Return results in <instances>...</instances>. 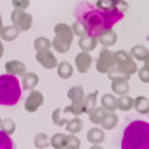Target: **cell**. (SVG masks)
<instances>
[{
	"label": "cell",
	"mask_w": 149,
	"mask_h": 149,
	"mask_svg": "<svg viewBox=\"0 0 149 149\" xmlns=\"http://www.w3.org/2000/svg\"><path fill=\"white\" fill-rule=\"evenodd\" d=\"M74 17L86 27L88 35L97 37L106 30H111L124 17L120 11H106L87 1L78 3L74 8Z\"/></svg>",
	"instance_id": "1"
},
{
	"label": "cell",
	"mask_w": 149,
	"mask_h": 149,
	"mask_svg": "<svg viewBox=\"0 0 149 149\" xmlns=\"http://www.w3.org/2000/svg\"><path fill=\"white\" fill-rule=\"evenodd\" d=\"M122 149H148L149 124L146 120H133L125 127L122 138Z\"/></svg>",
	"instance_id": "2"
},
{
	"label": "cell",
	"mask_w": 149,
	"mask_h": 149,
	"mask_svg": "<svg viewBox=\"0 0 149 149\" xmlns=\"http://www.w3.org/2000/svg\"><path fill=\"white\" fill-rule=\"evenodd\" d=\"M22 90L17 77L14 74H1L0 76V106L13 107L19 103Z\"/></svg>",
	"instance_id": "3"
},
{
	"label": "cell",
	"mask_w": 149,
	"mask_h": 149,
	"mask_svg": "<svg viewBox=\"0 0 149 149\" xmlns=\"http://www.w3.org/2000/svg\"><path fill=\"white\" fill-rule=\"evenodd\" d=\"M54 31H55V39L51 42V46L58 54L68 52L74 36L71 26L65 24V22H60V24H57L54 27Z\"/></svg>",
	"instance_id": "4"
},
{
	"label": "cell",
	"mask_w": 149,
	"mask_h": 149,
	"mask_svg": "<svg viewBox=\"0 0 149 149\" xmlns=\"http://www.w3.org/2000/svg\"><path fill=\"white\" fill-rule=\"evenodd\" d=\"M67 97L72 101V104L63 109L65 113H72L73 116H81L83 113V100H85V92L82 86H73L67 91Z\"/></svg>",
	"instance_id": "5"
},
{
	"label": "cell",
	"mask_w": 149,
	"mask_h": 149,
	"mask_svg": "<svg viewBox=\"0 0 149 149\" xmlns=\"http://www.w3.org/2000/svg\"><path fill=\"white\" fill-rule=\"evenodd\" d=\"M113 56H114L116 65H117L118 68H120L122 71L127 72L129 74H133L138 71L137 65L133 61L132 56H130L128 52H125L124 50L116 51V52H113Z\"/></svg>",
	"instance_id": "6"
},
{
	"label": "cell",
	"mask_w": 149,
	"mask_h": 149,
	"mask_svg": "<svg viewBox=\"0 0 149 149\" xmlns=\"http://www.w3.org/2000/svg\"><path fill=\"white\" fill-rule=\"evenodd\" d=\"M11 21L13 25L17 27L19 31H27L32 26V15L27 14L25 10L14 9L11 13Z\"/></svg>",
	"instance_id": "7"
},
{
	"label": "cell",
	"mask_w": 149,
	"mask_h": 149,
	"mask_svg": "<svg viewBox=\"0 0 149 149\" xmlns=\"http://www.w3.org/2000/svg\"><path fill=\"white\" fill-rule=\"evenodd\" d=\"M116 65L113 52H111L108 49L101 50L100 56L96 61V70L100 73H107L109 70Z\"/></svg>",
	"instance_id": "8"
},
{
	"label": "cell",
	"mask_w": 149,
	"mask_h": 149,
	"mask_svg": "<svg viewBox=\"0 0 149 149\" xmlns=\"http://www.w3.org/2000/svg\"><path fill=\"white\" fill-rule=\"evenodd\" d=\"M96 8L106 11L124 13L128 9V3H125L124 0H97Z\"/></svg>",
	"instance_id": "9"
},
{
	"label": "cell",
	"mask_w": 149,
	"mask_h": 149,
	"mask_svg": "<svg viewBox=\"0 0 149 149\" xmlns=\"http://www.w3.org/2000/svg\"><path fill=\"white\" fill-rule=\"evenodd\" d=\"M44 103V96L40 91H32L25 100V109L29 113H34Z\"/></svg>",
	"instance_id": "10"
},
{
	"label": "cell",
	"mask_w": 149,
	"mask_h": 149,
	"mask_svg": "<svg viewBox=\"0 0 149 149\" xmlns=\"http://www.w3.org/2000/svg\"><path fill=\"white\" fill-rule=\"evenodd\" d=\"M36 61L39 62L41 66L46 70L55 68L57 66V60H56L55 55L51 52L50 50H42V51H37L36 54Z\"/></svg>",
	"instance_id": "11"
},
{
	"label": "cell",
	"mask_w": 149,
	"mask_h": 149,
	"mask_svg": "<svg viewBox=\"0 0 149 149\" xmlns=\"http://www.w3.org/2000/svg\"><path fill=\"white\" fill-rule=\"evenodd\" d=\"M74 63H76V67L80 73H87L92 65V56L90 55V52L82 51V52L77 54L76 58H74Z\"/></svg>",
	"instance_id": "12"
},
{
	"label": "cell",
	"mask_w": 149,
	"mask_h": 149,
	"mask_svg": "<svg viewBox=\"0 0 149 149\" xmlns=\"http://www.w3.org/2000/svg\"><path fill=\"white\" fill-rule=\"evenodd\" d=\"M5 71L9 74H14V76H24L26 72V66L21 61L17 60H11L5 63Z\"/></svg>",
	"instance_id": "13"
},
{
	"label": "cell",
	"mask_w": 149,
	"mask_h": 149,
	"mask_svg": "<svg viewBox=\"0 0 149 149\" xmlns=\"http://www.w3.org/2000/svg\"><path fill=\"white\" fill-rule=\"evenodd\" d=\"M97 42H98V41H97V37L86 34V35L80 37V40H78V46H80V49L82 51L90 52V51H93L96 49Z\"/></svg>",
	"instance_id": "14"
},
{
	"label": "cell",
	"mask_w": 149,
	"mask_h": 149,
	"mask_svg": "<svg viewBox=\"0 0 149 149\" xmlns=\"http://www.w3.org/2000/svg\"><path fill=\"white\" fill-rule=\"evenodd\" d=\"M97 41H100L104 47H111V46L116 45V42H117V35L112 29L106 30L97 36Z\"/></svg>",
	"instance_id": "15"
},
{
	"label": "cell",
	"mask_w": 149,
	"mask_h": 149,
	"mask_svg": "<svg viewBox=\"0 0 149 149\" xmlns=\"http://www.w3.org/2000/svg\"><path fill=\"white\" fill-rule=\"evenodd\" d=\"M101 124H102V128L103 129H107V130L113 129L117 127V124H118V116L114 112H106L103 118H102Z\"/></svg>",
	"instance_id": "16"
},
{
	"label": "cell",
	"mask_w": 149,
	"mask_h": 149,
	"mask_svg": "<svg viewBox=\"0 0 149 149\" xmlns=\"http://www.w3.org/2000/svg\"><path fill=\"white\" fill-rule=\"evenodd\" d=\"M107 76L112 82H122V81H128L130 78V74L122 71L118 67H112L108 72H107Z\"/></svg>",
	"instance_id": "17"
},
{
	"label": "cell",
	"mask_w": 149,
	"mask_h": 149,
	"mask_svg": "<svg viewBox=\"0 0 149 149\" xmlns=\"http://www.w3.org/2000/svg\"><path fill=\"white\" fill-rule=\"evenodd\" d=\"M101 107L106 112H114L117 109V98L113 95L106 93L101 98Z\"/></svg>",
	"instance_id": "18"
},
{
	"label": "cell",
	"mask_w": 149,
	"mask_h": 149,
	"mask_svg": "<svg viewBox=\"0 0 149 149\" xmlns=\"http://www.w3.org/2000/svg\"><path fill=\"white\" fill-rule=\"evenodd\" d=\"M130 56L138 61H148L149 60V51L146 46L143 45H136L130 50Z\"/></svg>",
	"instance_id": "19"
},
{
	"label": "cell",
	"mask_w": 149,
	"mask_h": 149,
	"mask_svg": "<svg viewBox=\"0 0 149 149\" xmlns=\"http://www.w3.org/2000/svg\"><path fill=\"white\" fill-rule=\"evenodd\" d=\"M133 107L139 114H148L149 113V100L144 96H138L133 100Z\"/></svg>",
	"instance_id": "20"
},
{
	"label": "cell",
	"mask_w": 149,
	"mask_h": 149,
	"mask_svg": "<svg viewBox=\"0 0 149 149\" xmlns=\"http://www.w3.org/2000/svg\"><path fill=\"white\" fill-rule=\"evenodd\" d=\"M87 141L92 144H101L104 141V132L97 127H93L87 132Z\"/></svg>",
	"instance_id": "21"
},
{
	"label": "cell",
	"mask_w": 149,
	"mask_h": 149,
	"mask_svg": "<svg viewBox=\"0 0 149 149\" xmlns=\"http://www.w3.org/2000/svg\"><path fill=\"white\" fill-rule=\"evenodd\" d=\"M20 31L17 30L16 26L10 25V26H3L1 31H0V36L4 41H14L19 36Z\"/></svg>",
	"instance_id": "22"
},
{
	"label": "cell",
	"mask_w": 149,
	"mask_h": 149,
	"mask_svg": "<svg viewBox=\"0 0 149 149\" xmlns=\"http://www.w3.org/2000/svg\"><path fill=\"white\" fill-rule=\"evenodd\" d=\"M37 83H39V77H37L36 73H24V76H22V87H24V90H34L37 86Z\"/></svg>",
	"instance_id": "23"
},
{
	"label": "cell",
	"mask_w": 149,
	"mask_h": 149,
	"mask_svg": "<svg viewBox=\"0 0 149 149\" xmlns=\"http://www.w3.org/2000/svg\"><path fill=\"white\" fill-rule=\"evenodd\" d=\"M117 108H119L123 112L130 111L133 108V98L130 96H128L127 93L125 95H120L117 98Z\"/></svg>",
	"instance_id": "24"
},
{
	"label": "cell",
	"mask_w": 149,
	"mask_h": 149,
	"mask_svg": "<svg viewBox=\"0 0 149 149\" xmlns=\"http://www.w3.org/2000/svg\"><path fill=\"white\" fill-rule=\"evenodd\" d=\"M57 74L61 78H63V80H67V78H70L72 76L73 73V68L71 66V63L67 62V61H63L61 63H57Z\"/></svg>",
	"instance_id": "25"
},
{
	"label": "cell",
	"mask_w": 149,
	"mask_h": 149,
	"mask_svg": "<svg viewBox=\"0 0 149 149\" xmlns=\"http://www.w3.org/2000/svg\"><path fill=\"white\" fill-rule=\"evenodd\" d=\"M97 95H98V91H95L85 97V100H83V113H88L91 109H93L96 107Z\"/></svg>",
	"instance_id": "26"
},
{
	"label": "cell",
	"mask_w": 149,
	"mask_h": 149,
	"mask_svg": "<svg viewBox=\"0 0 149 149\" xmlns=\"http://www.w3.org/2000/svg\"><path fill=\"white\" fill-rule=\"evenodd\" d=\"M82 128H83V122H82V119L78 117H74L71 120L68 119L66 123V130L71 134H76L78 132H81Z\"/></svg>",
	"instance_id": "27"
},
{
	"label": "cell",
	"mask_w": 149,
	"mask_h": 149,
	"mask_svg": "<svg viewBox=\"0 0 149 149\" xmlns=\"http://www.w3.org/2000/svg\"><path fill=\"white\" fill-rule=\"evenodd\" d=\"M50 146L55 149H63L66 148V136L62 133H56L50 139Z\"/></svg>",
	"instance_id": "28"
},
{
	"label": "cell",
	"mask_w": 149,
	"mask_h": 149,
	"mask_svg": "<svg viewBox=\"0 0 149 149\" xmlns=\"http://www.w3.org/2000/svg\"><path fill=\"white\" fill-rule=\"evenodd\" d=\"M104 113H106V111L102 108V107H100V108L95 107V108L91 109L87 114H88V117H90V120H91L93 124H101L102 118H103Z\"/></svg>",
	"instance_id": "29"
},
{
	"label": "cell",
	"mask_w": 149,
	"mask_h": 149,
	"mask_svg": "<svg viewBox=\"0 0 149 149\" xmlns=\"http://www.w3.org/2000/svg\"><path fill=\"white\" fill-rule=\"evenodd\" d=\"M112 91L116 95H125L129 91V85L128 81H122V82H113L112 83Z\"/></svg>",
	"instance_id": "30"
},
{
	"label": "cell",
	"mask_w": 149,
	"mask_h": 149,
	"mask_svg": "<svg viewBox=\"0 0 149 149\" xmlns=\"http://www.w3.org/2000/svg\"><path fill=\"white\" fill-rule=\"evenodd\" d=\"M14 142L9 134H6L4 130H0V149H13Z\"/></svg>",
	"instance_id": "31"
},
{
	"label": "cell",
	"mask_w": 149,
	"mask_h": 149,
	"mask_svg": "<svg viewBox=\"0 0 149 149\" xmlns=\"http://www.w3.org/2000/svg\"><path fill=\"white\" fill-rule=\"evenodd\" d=\"M0 127H1V130H4L6 134H13L15 132V122L11 119V118H5V119H1L0 122Z\"/></svg>",
	"instance_id": "32"
},
{
	"label": "cell",
	"mask_w": 149,
	"mask_h": 149,
	"mask_svg": "<svg viewBox=\"0 0 149 149\" xmlns=\"http://www.w3.org/2000/svg\"><path fill=\"white\" fill-rule=\"evenodd\" d=\"M34 47L36 51H42V50H50L51 42L46 37H37L34 41Z\"/></svg>",
	"instance_id": "33"
},
{
	"label": "cell",
	"mask_w": 149,
	"mask_h": 149,
	"mask_svg": "<svg viewBox=\"0 0 149 149\" xmlns=\"http://www.w3.org/2000/svg\"><path fill=\"white\" fill-rule=\"evenodd\" d=\"M35 147L40 149L50 147V138L44 133H39L35 137Z\"/></svg>",
	"instance_id": "34"
},
{
	"label": "cell",
	"mask_w": 149,
	"mask_h": 149,
	"mask_svg": "<svg viewBox=\"0 0 149 149\" xmlns=\"http://www.w3.org/2000/svg\"><path fill=\"white\" fill-rule=\"evenodd\" d=\"M81 147V141L74 134L66 136V148L67 149H78Z\"/></svg>",
	"instance_id": "35"
},
{
	"label": "cell",
	"mask_w": 149,
	"mask_h": 149,
	"mask_svg": "<svg viewBox=\"0 0 149 149\" xmlns=\"http://www.w3.org/2000/svg\"><path fill=\"white\" fill-rule=\"evenodd\" d=\"M61 108H56L54 112H52V122L56 124V125H60V127H62L67 123V118L65 117H61Z\"/></svg>",
	"instance_id": "36"
},
{
	"label": "cell",
	"mask_w": 149,
	"mask_h": 149,
	"mask_svg": "<svg viewBox=\"0 0 149 149\" xmlns=\"http://www.w3.org/2000/svg\"><path fill=\"white\" fill-rule=\"evenodd\" d=\"M148 63H149V60L148 61H144V66L142 68H139L138 71V77L139 80L144 83H148L149 82V71H148Z\"/></svg>",
	"instance_id": "37"
},
{
	"label": "cell",
	"mask_w": 149,
	"mask_h": 149,
	"mask_svg": "<svg viewBox=\"0 0 149 149\" xmlns=\"http://www.w3.org/2000/svg\"><path fill=\"white\" fill-rule=\"evenodd\" d=\"M71 29H72L73 35H77L78 37H81V36H83V35H86V34H87L86 27L83 26L80 21H77V20L73 22V25L71 26Z\"/></svg>",
	"instance_id": "38"
},
{
	"label": "cell",
	"mask_w": 149,
	"mask_h": 149,
	"mask_svg": "<svg viewBox=\"0 0 149 149\" xmlns=\"http://www.w3.org/2000/svg\"><path fill=\"white\" fill-rule=\"evenodd\" d=\"M11 3L14 8L20 10H26L30 5V0H11Z\"/></svg>",
	"instance_id": "39"
},
{
	"label": "cell",
	"mask_w": 149,
	"mask_h": 149,
	"mask_svg": "<svg viewBox=\"0 0 149 149\" xmlns=\"http://www.w3.org/2000/svg\"><path fill=\"white\" fill-rule=\"evenodd\" d=\"M3 55H4V46H3V42L0 41V58L3 57Z\"/></svg>",
	"instance_id": "40"
},
{
	"label": "cell",
	"mask_w": 149,
	"mask_h": 149,
	"mask_svg": "<svg viewBox=\"0 0 149 149\" xmlns=\"http://www.w3.org/2000/svg\"><path fill=\"white\" fill-rule=\"evenodd\" d=\"M3 29V19H1V14H0V31Z\"/></svg>",
	"instance_id": "41"
},
{
	"label": "cell",
	"mask_w": 149,
	"mask_h": 149,
	"mask_svg": "<svg viewBox=\"0 0 149 149\" xmlns=\"http://www.w3.org/2000/svg\"><path fill=\"white\" fill-rule=\"evenodd\" d=\"M0 122H1V118H0Z\"/></svg>",
	"instance_id": "42"
}]
</instances>
